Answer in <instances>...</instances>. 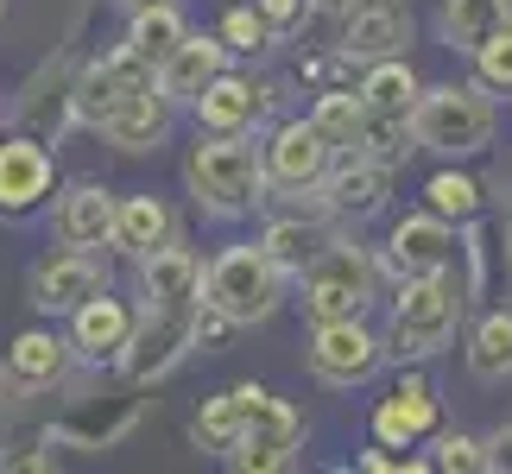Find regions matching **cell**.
I'll return each instance as SVG.
<instances>
[{"instance_id":"1","label":"cell","mask_w":512,"mask_h":474,"mask_svg":"<svg viewBox=\"0 0 512 474\" xmlns=\"http://www.w3.org/2000/svg\"><path fill=\"white\" fill-rule=\"evenodd\" d=\"M462 279L449 266L437 272H418V279L399 285V298H392V316H386V361L399 367H418V361H437V354L456 342V323H462Z\"/></svg>"},{"instance_id":"2","label":"cell","mask_w":512,"mask_h":474,"mask_svg":"<svg viewBox=\"0 0 512 474\" xmlns=\"http://www.w3.org/2000/svg\"><path fill=\"white\" fill-rule=\"evenodd\" d=\"M184 184H190V196H196L203 215L234 222V215L266 203L260 146H247V133H196V146L184 158Z\"/></svg>"},{"instance_id":"3","label":"cell","mask_w":512,"mask_h":474,"mask_svg":"<svg viewBox=\"0 0 512 474\" xmlns=\"http://www.w3.org/2000/svg\"><path fill=\"white\" fill-rule=\"evenodd\" d=\"M494 95L481 83H437V89H418V102L405 114V133H411V152H437V158H475L494 140Z\"/></svg>"},{"instance_id":"4","label":"cell","mask_w":512,"mask_h":474,"mask_svg":"<svg viewBox=\"0 0 512 474\" xmlns=\"http://www.w3.org/2000/svg\"><path fill=\"white\" fill-rule=\"evenodd\" d=\"M285 304V266L272 260L260 241H241V247H222L215 260L203 266V310L222 316L228 329H253L266 323L272 310Z\"/></svg>"},{"instance_id":"5","label":"cell","mask_w":512,"mask_h":474,"mask_svg":"<svg viewBox=\"0 0 512 474\" xmlns=\"http://www.w3.org/2000/svg\"><path fill=\"white\" fill-rule=\"evenodd\" d=\"M291 279H298V304H304L310 323H329V316H361L373 304L380 266H373V253L354 247V241H323Z\"/></svg>"},{"instance_id":"6","label":"cell","mask_w":512,"mask_h":474,"mask_svg":"<svg viewBox=\"0 0 512 474\" xmlns=\"http://www.w3.org/2000/svg\"><path fill=\"white\" fill-rule=\"evenodd\" d=\"M196 316H203V304H190V310L146 304L140 316H133V335H127V348H121V373H127L133 386L165 380V373L196 348Z\"/></svg>"},{"instance_id":"7","label":"cell","mask_w":512,"mask_h":474,"mask_svg":"<svg viewBox=\"0 0 512 474\" xmlns=\"http://www.w3.org/2000/svg\"><path fill=\"white\" fill-rule=\"evenodd\" d=\"M304 361H310V373H317L323 386L348 392V386H367L373 373H380L386 348H380V335H373L361 316H329V323H310Z\"/></svg>"},{"instance_id":"8","label":"cell","mask_w":512,"mask_h":474,"mask_svg":"<svg viewBox=\"0 0 512 474\" xmlns=\"http://www.w3.org/2000/svg\"><path fill=\"white\" fill-rule=\"evenodd\" d=\"M298 449H304V418H298V405H285V399H260V411L247 418V430L234 437L228 449V468H241V474H272V468H291L298 462Z\"/></svg>"},{"instance_id":"9","label":"cell","mask_w":512,"mask_h":474,"mask_svg":"<svg viewBox=\"0 0 512 474\" xmlns=\"http://www.w3.org/2000/svg\"><path fill=\"white\" fill-rule=\"evenodd\" d=\"M418 38L411 0H354L342 13V57L348 64H380V57H405Z\"/></svg>"},{"instance_id":"10","label":"cell","mask_w":512,"mask_h":474,"mask_svg":"<svg viewBox=\"0 0 512 474\" xmlns=\"http://www.w3.org/2000/svg\"><path fill=\"white\" fill-rule=\"evenodd\" d=\"M32 304L45 310V316H57V310H76L83 298H95V291L108 285V260L95 247H64L57 241L45 260L32 266Z\"/></svg>"},{"instance_id":"11","label":"cell","mask_w":512,"mask_h":474,"mask_svg":"<svg viewBox=\"0 0 512 474\" xmlns=\"http://www.w3.org/2000/svg\"><path fill=\"white\" fill-rule=\"evenodd\" d=\"M329 158H336V146L310 127V114H304V121H279L272 140L260 146L266 184H279V190H317L323 171H329Z\"/></svg>"},{"instance_id":"12","label":"cell","mask_w":512,"mask_h":474,"mask_svg":"<svg viewBox=\"0 0 512 474\" xmlns=\"http://www.w3.org/2000/svg\"><path fill=\"white\" fill-rule=\"evenodd\" d=\"M228 45L215 32H184L177 45L159 57V70H152V83H159V95L177 108V102H196L203 95V83H215V76L228 70Z\"/></svg>"},{"instance_id":"13","label":"cell","mask_w":512,"mask_h":474,"mask_svg":"<svg viewBox=\"0 0 512 474\" xmlns=\"http://www.w3.org/2000/svg\"><path fill=\"white\" fill-rule=\"evenodd\" d=\"M114 209H121V196H114L108 184H95V177H83V184H70L64 196H57L51 209V234L64 247H114Z\"/></svg>"},{"instance_id":"14","label":"cell","mask_w":512,"mask_h":474,"mask_svg":"<svg viewBox=\"0 0 512 474\" xmlns=\"http://www.w3.org/2000/svg\"><path fill=\"white\" fill-rule=\"evenodd\" d=\"M190 108H196V127L203 133H253L266 121V108H272V89L253 83V76L222 70L215 83H203V95H196Z\"/></svg>"},{"instance_id":"15","label":"cell","mask_w":512,"mask_h":474,"mask_svg":"<svg viewBox=\"0 0 512 474\" xmlns=\"http://www.w3.org/2000/svg\"><path fill=\"white\" fill-rule=\"evenodd\" d=\"M51 152L32 140V133H13V140H0V215L19 222V215H32L38 203L51 196Z\"/></svg>"},{"instance_id":"16","label":"cell","mask_w":512,"mask_h":474,"mask_svg":"<svg viewBox=\"0 0 512 474\" xmlns=\"http://www.w3.org/2000/svg\"><path fill=\"white\" fill-rule=\"evenodd\" d=\"M133 316L140 310L102 285L95 298H83L70 310V354H83V361H121V348L133 335Z\"/></svg>"},{"instance_id":"17","label":"cell","mask_w":512,"mask_h":474,"mask_svg":"<svg viewBox=\"0 0 512 474\" xmlns=\"http://www.w3.org/2000/svg\"><path fill=\"white\" fill-rule=\"evenodd\" d=\"M95 127H102V140H108L114 152H152V146H165V140H171V102L159 95V83L127 89Z\"/></svg>"},{"instance_id":"18","label":"cell","mask_w":512,"mask_h":474,"mask_svg":"<svg viewBox=\"0 0 512 474\" xmlns=\"http://www.w3.org/2000/svg\"><path fill=\"white\" fill-rule=\"evenodd\" d=\"M140 298L146 304H165V310H190L203 304V260L177 241H159L152 253H140Z\"/></svg>"},{"instance_id":"19","label":"cell","mask_w":512,"mask_h":474,"mask_svg":"<svg viewBox=\"0 0 512 474\" xmlns=\"http://www.w3.org/2000/svg\"><path fill=\"white\" fill-rule=\"evenodd\" d=\"M146 83H152V64H146L140 51L114 45L108 57H95V64L76 76V121H89V127H95V121H102V114L121 102L127 89H146Z\"/></svg>"},{"instance_id":"20","label":"cell","mask_w":512,"mask_h":474,"mask_svg":"<svg viewBox=\"0 0 512 474\" xmlns=\"http://www.w3.org/2000/svg\"><path fill=\"white\" fill-rule=\"evenodd\" d=\"M430 430H437V392H430L418 373L399 380L373 405V443H386V449H411V443H424Z\"/></svg>"},{"instance_id":"21","label":"cell","mask_w":512,"mask_h":474,"mask_svg":"<svg viewBox=\"0 0 512 474\" xmlns=\"http://www.w3.org/2000/svg\"><path fill=\"white\" fill-rule=\"evenodd\" d=\"M323 203H329V215H380V203H386V190H392V165L386 158H373V152H354L342 171H323Z\"/></svg>"},{"instance_id":"22","label":"cell","mask_w":512,"mask_h":474,"mask_svg":"<svg viewBox=\"0 0 512 474\" xmlns=\"http://www.w3.org/2000/svg\"><path fill=\"white\" fill-rule=\"evenodd\" d=\"M449 247H456L449 222L424 209V215H405V222H392V234H386V266L399 272V279H418V272L449 266Z\"/></svg>"},{"instance_id":"23","label":"cell","mask_w":512,"mask_h":474,"mask_svg":"<svg viewBox=\"0 0 512 474\" xmlns=\"http://www.w3.org/2000/svg\"><path fill=\"white\" fill-rule=\"evenodd\" d=\"M70 373V342L57 329H19L7 348V380L19 392H45Z\"/></svg>"},{"instance_id":"24","label":"cell","mask_w":512,"mask_h":474,"mask_svg":"<svg viewBox=\"0 0 512 474\" xmlns=\"http://www.w3.org/2000/svg\"><path fill=\"white\" fill-rule=\"evenodd\" d=\"M260 399H266V386H228V392H215V399L190 418V443L209 449V456H228L234 437L247 430V418L260 411Z\"/></svg>"},{"instance_id":"25","label":"cell","mask_w":512,"mask_h":474,"mask_svg":"<svg viewBox=\"0 0 512 474\" xmlns=\"http://www.w3.org/2000/svg\"><path fill=\"white\" fill-rule=\"evenodd\" d=\"M418 70H411V57H380V64H367V76H361V108L367 114H380V121H405L411 114V102H418Z\"/></svg>"},{"instance_id":"26","label":"cell","mask_w":512,"mask_h":474,"mask_svg":"<svg viewBox=\"0 0 512 474\" xmlns=\"http://www.w3.org/2000/svg\"><path fill=\"white\" fill-rule=\"evenodd\" d=\"M177 222H171V209H165V196H121V209H114V247L121 253H152L159 241H171Z\"/></svg>"},{"instance_id":"27","label":"cell","mask_w":512,"mask_h":474,"mask_svg":"<svg viewBox=\"0 0 512 474\" xmlns=\"http://www.w3.org/2000/svg\"><path fill=\"white\" fill-rule=\"evenodd\" d=\"M468 373L481 386L512 380V310H487L475 323V335H468Z\"/></svg>"},{"instance_id":"28","label":"cell","mask_w":512,"mask_h":474,"mask_svg":"<svg viewBox=\"0 0 512 474\" xmlns=\"http://www.w3.org/2000/svg\"><path fill=\"white\" fill-rule=\"evenodd\" d=\"M133 418H140V399H121L114 411H102V405L70 411V418L57 424V443H70V449H114L133 430Z\"/></svg>"},{"instance_id":"29","label":"cell","mask_w":512,"mask_h":474,"mask_svg":"<svg viewBox=\"0 0 512 474\" xmlns=\"http://www.w3.org/2000/svg\"><path fill=\"white\" fill-rule=\"evenodd\" d=\"M184 13H177V0H152V7H133V26H127V51H140L152 70H159V57L184 38Z\"/></svg>"},{"instance_id":"30","label":"cell","mask_w":512,"mask_h":474,"mask_svg":"<svg viewBox=\"0 0 512 474\" xmlns=\"http://www.w3.org/2000/svg\"><path fill=\"white\" fill-rule=\"evenodd\" d=\"M310 127H317L336 152H354V146H361V127H367L361 95H354V89H323L317 102H310Z\"/></svg>"},{"instance_id":"31","label":"cell","mask_w":512,"mask_h":474,"mask_svg":"<svg viewBox=\"0 0 512 474\" xmlns=\"http://www.w3.org/2000/svg\"><path fill=\"white\" fill-rule=\"evenodd\" d=\"M506 0H443V38L449 51H475L481 38H494L506 26Z\"/></svg>"},{"instance_id":"32","label":"cell","mask_w":512,"mask_h":474,"mask_svg":"<svg viewBox=\"0 0 512 474\" xmlns=\"http://www.w3.org/2000/svg\"><path fill=\"white\" fill-rule=\"evenodd\" d=\"M424 209L443 215V222H475V215H481V184H475L468 171L443 165V171L424 184Z\"/></svg>"},{"instance_id":"33","label":"cell","mask_w":512,"mask_h":474,"mask_svg":"<svg viewBox=\"0 0 512 474\" xmlns=\"http://www.w3.org/2000/svg\"><path fill=\"white\" fill-rule=\"evenodd\" d=\"M323 241H336V234H329L323 222H298V215H285V222H272V228L260 234V247H266L285 272H298V266H304Z\"/></svg>"},{"instance_id":"34","label":"cell","mask_w":512,"mask_h":474,"mask_svg":"<svg viewBox=\"0 0 512 474\" xmlns=\"http://www.w3.org/2000/svg\"><path fill=\"white\" fill-rule=\"evenodd\" d=\"M468 57H475V83L487 95H512V19H506L494 38H481Z\"/></svg>"},{"instance_id":"35","label":"cell","mask_w":512,"mask_h":474,"mask_svg":"<svg viewBox=\"0 0 512 474\" xmlns=\"http://www.w3.org/2000/svg\"><path fill=\"white\" fill-rule=\"evenodd\" d=\"M215 38H222L228 51H241V57H260V51L272 45V26H266V13H260V7H247V0H241V7H228V13H222Z\"/></svg>"},{"instance_id":"36","label":"cell","mask_w":512,"mask_h":474,"mask_svg":"<svg viewBox=\"0 0 512 474\" xmlns=\"http://www.w3.org/2000/svg\"><path fill=\"white\" fill-rule=\"evenodd\" d=\"M430 468H443V474H481L487 468V443L481 437H437Z\"/></svg>"},{"instance_id":"37","label":"cell","mask_w":512,"mask_h":474,"mask_svg":"<svg viewBox=\"0 0 512 474\" xmlns=\"http://www.w3.org/2000/svg\"><path fill=\"white\" fill-rule=\"evenodd\" d=\"M354 468H367V474H405V468H430V462H418V456H386V443H380V449H361Z\"/></svg>"},{"instance_id":"38","label":"cell","mask_w":512,"mask_h":474,"mask_svg":"<svg viewBox=\"0 0 512 474\" xmlns=\"http://www.w3.org/2000/svg\"><path fill=\"white\" fill-rule=\"evenodd\" d=\"M253 7L266 13V26H272V32H291V26L304 19V7H310V0H253Z\"/></svg>"},{"instance_id":"39","label":"cell","mask_w":512,"mask_h":474,"mask_svg":"<svg viewBox=\"0 0 512 474\" xmlns=\"http://www.w3.org/2000/svg\"><path fill=\"white\" fill-rule=\"evenodd\" d=\"M487 468H512V424H500L487 437Z\"/></svg>"},{"instance_id":"40","label":"cell","mask_w":512,"mask_h":474,"mask_svg":"<svg viewBox=\"0 0 512 474\" xmlns=\"http://www.w3.org/2000/svg\"><path fill=\"white\" fill-rule=\"evenodd\" d=\"M317 7H329V13H348V7H354V0H317Z\"/></svg>"},{"instance_id":"41","label":"cell","mask_w":512,"mask_h":474,"mask_svg":"<svg viewBox=\"0 0 512 474\" xmlns=\"http://www.w3.org/2000/svg\"><path fill=\"white\" fill-rule=\"evenodd\" d=\"M506 272H512V241H506Z\"/></svg>"},{"instance_id":"42","label":"cell","mask_w":512,"mask_h":474,"mask_svg":"<svg viewBox=\"0 0 512 474\" xmlns=\"http://www.w3.org/2000/svg\"><path fill=\"white\" fill-rule=\"evenodd\" d=\"M127 7H152V0H127Z\"/></svg>"},{"instance_id":"43","label":"cell","mask_w":512,"mask_h":474,"mask_svg":"<svg viewBox=\"0 0 512 474\" xmlns=\"http://www.w3.org/2000/svg\"><path fill=\"white\" fill-rule=\"evenodd\" d=\"M0 13H7V0H0Z\"/></svg>"},{"instance_id":"44","label":"cell","mask_w":512,"mask_h":474,"mask_svg":"<svg viewBox=\"0 0 512 474\" xmlns=\"http://www.w3.org/2000/svg\"><path fill=\"white\" fill-rule=\"evenodd\" d=\"M506 13H512V0H506Z\"/></svg>"}]
</instances>
